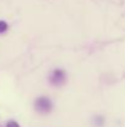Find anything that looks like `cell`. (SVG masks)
<instances>
[{"mask_svg": "<svg viewBox=\"0 0 125 127\" xmlns=\"http://www.w3.org/2000/svg\"><path fill=\"white\" fill-rule=\"evenodd\" d=\"M52 107H53V105H52L50 99H48L45 96L38 97L36 100V102H35V109L38 112H41V114H48V112H50L52 111Z\"/></svg>", "mask_w": 125, "mask_h": 127, "instance_id": "cell-1", "label": "cell"}, {"mask_svg": "<svg viewBox=\"0 0 125 127\" xmlns=\"http://www.w3.org/2000/svg\"><path fill=\"white\" fill-rule=\"evenodd\" d=\"M65 79H66V75H65V72L61 70V69H55L53 70V73L50 74L49 77V80L50 83L54 85H61L65 83Z\"/></svg>", "mask_w": 125, "mask_h": 127, "instance_id": "cell-2", "label": "cell"}, {"mask_svg": "<svg viewBox=\"0 0 125 127\" xmlns=\"http://www.w3.org/2000/svg\"><path fill=\"white\" fill-rule=\"evenodd\" d=\"M7 30V24L2 20H0V33H4Z\"/></svg>", "mask_w": 125, "mask_h": 127, "instance_id": "cell-3", "label": "cell"}, {"mask_svg": "<svg viewBox=\"0 0 125 127\" xmlns=\"http://www.w3.org/2000/svg\"><path fill=\"white\" fill-rule=\"evenodd\" d=\"M6 127H20V125L16 122V121H9L6 124Z\"/></svg>", "mask_w": 125, "mask_h": 127, "instance_id": "cell-4", "label": "cell"}]
</instances>
